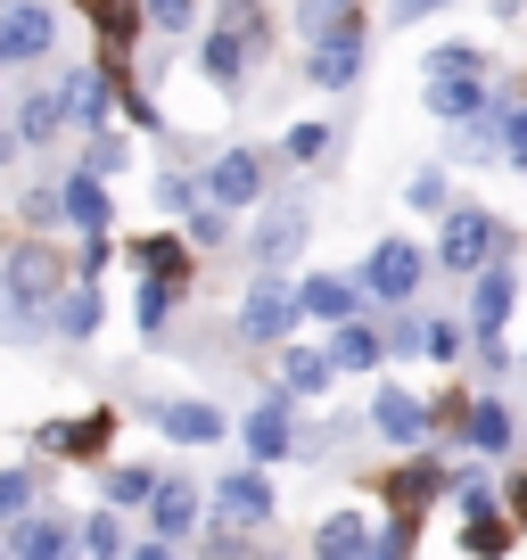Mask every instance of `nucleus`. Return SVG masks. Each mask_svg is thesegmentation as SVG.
<instances>
[{"mask_svg":"<svg viewBox=\"0 0 527 560\" xmlns=\"http://www.w3.org/2000/svg\"><path fill=\"white\" fill-rule=\"evenodd\" d=\"M67 223H74V231H91V240H99V231L116 223V207H107L99 174H67Z\"/></svg>","mask_w":527,"mask_h":560,"instance_id":"nucleus-21","label":"nucleus"},{"mask_svg":"<svg viewBox=\"0 0 527 560\" xmlns=\"http://www.w3.org/2000/svg\"><path fill=\"white\" fill-rule=\"evenodd\" d=\"M58 124H67V100H58V91L25 100V140H58Z\"/></svg>","mask_w":527,"mask_h":560,"instance_id":"nucleus-34","label":"nucleus"},{"mask_svg":"<svg viewBox=\"0 0 527 560\" xmlns=\"http://www.w3.org/2000/svg\"><path fill=\"white\" fill-rule=\"evenodd\" d=\"M281 380H289V396H321V387L338 380V363H330V347H289Z\"/></svg>","mask_w":527,"mask_h":560,"instance_id":"nucleus-23","label":"nucleus"},{"mask_svg":"<svg viewBox=\"0 0 527 560\" xmlns=\"http://www.w3.org/2000/svg\"><path fill=\"white\" fill-rule=\"evenodd\" d=\"M470 445H478V454H503V445H511V412H503L494 396L470 404Z\"/></svg>","mask_w":527,"mask_h":560,"instance_id":"nucleus-29","label":"nucleus"},{"mask_svg":"<svg viewBox=\"0 0 527 560\" xmlns=\"http://www.w3.org/2000/svg\"><path fill=\"white\" fill-rule=\"evenodd\" d=\"M379 354H387V338L371 330V322H338V338H330L338 371H379Z\"/></svg>","mask_w":527,"mask_h":560,"instance_id":"nucleus-22","label":"nucleus"},{"mask_svg":"<svg viewBox=\"0 0 527 560\" xmlns=\"http://www.w3.org/2000/svg\"><path fill=\"white\" fill-rule=\"evenodd\" d=\"M74 544H83V536H67L58 520H34V511H25V520H9V552H17V560H67Z\"/></svg>","mask_w":527,"mask_h":560,"instance_id":"nucleus-16","label":"nucleus"},{"mask_svg":"<svg viewBox=\"0 0 527 560\" xmlns=\"http://www.w3.org/2000/svg\"><path fill=\"white\" fill-rule=\"evenodd\" d=\"M157 487L165 478L149 470V462H116V470L99 478V494H107V511H124V503H157Z\"/></svg>","mask_w":527,"mask_h":560,"instance_id":"nucleus-25","label":"nucleus"},{"mask_svg":"<svg viewBox=\"0 0 527 560\" xmlns=\"http://www.w3.org/2000/svg\"><path fill=\"white\" fill-rule=\"evenodd\" d=\"M124 158H132V149H124L116 132H91V158H83V174H99V182H107V174H124Z\"/></svg>","mask_w":527,"mask_h":560,"instance_id":"nucleus-36","label":"nucleus"},{"mask_svg":"<svg viewBox=\"0 0 527 560\" xmlns=\"http://www.w3.org/2000/svg\"><path fill=\"white\" fill-rule=\"evenodd\" d=\"M429 107H437L445 124H470L478 107H487V74H478V50H437L429 58Z\"/></svg>","mask_w":527,"mask_h":560,"instance_id":"nucleus-3","label":"nucleus"},{"mask_svg":"<svg viewBox=\"0 0 527 560\" xmlns=\"http://www.w3.org/2000/svg\"><path fill=\"white\" fill-rule=\"evenodd\" d=\"M214 25H231V34H247V42H256V50H272V25H264V9H256V0H223V18H214Z\"/></svg>","mask_w":527,"mask_h":560,"instance_id":"nucleus-33","label":"nucleus"},{"mask_svg":"<svg viewBox=\"0 0 527 560\" xmlns=\"http://www.w3.org/2000/svg\"><path fill=\"white\" fill-rule=\"evenodd\" d=\"M247 58H256V42H247V34H231V25H214V34H207V83H223V91H231Z\"/></svg>","mask_w":527,"mask_h":560,"instance_id":"nucleus-26","label":"nucleus"},{"mask_svg":"<svg viewBox=\"0 0 527 560\" xmlns=\"http://www.w3.org/2000/svg\"><path fill=\"white\" fill-rule=\"evenodd\" d=\"M149 520H157V544H181L198 527V487H190V478H165L157 503H149Z\"/></svg>","mask_w":527,"mask_h":560,"instance_id":"nucleus-18","label":"nucleus"},{"mask_svg":"<svg viewBox=\"0 0 527 560\" xmlns=\"http://www.w3.org/2000/svg\"><path fill=\"white\" fill-rule=\"evenodd\" d=\"M149 420H157L165 438H181V445H214L223 438V412H214V404H149Z\"/></svg>","mask_w":527,"mask_h":560,"instance_id":"nucleus-17","label":"nucleus"},{"mask_svg":"<svg viewBox=\"0 0 527 560\" xmlns=\"http://www.w3.org/2000/svg\"><path fill=\"white\" fill-rule=\"evenodd\" d=\"M412 207H421V214H454V207H445V174H437V165L412 174Z\"/></svg>","mask_w":527,"mask_h":560,"instance_id":"nucleus-42","label":"nucleus"},{"mask_svg":"<svg viewBox=\"0 0 527 560\" xmlns=\"http://www.w3.org/2000/svg\"><path fill=\"white\" fill-rule=\"evenodd\" d=\"M511 298H519V272H511V256H494L487 272H478V289H470V338L478 347H503Z\"/></svg>","mask_w":527,"mask_h":560,"instance_id":"nucleus-5","label":"nucleus"},{"mask_svg":"<svg viewBox=\"0 0 527 560\" xmlns=\"http://www.w3.org/2000/svg\"><path fill=\"white\" fill-rule=\"evenodd\" d=\"M511 511H519V520H527V478H511Z\"/></svg>","mask_w":527,"mask_h":560,"instance_id":"nucleus-47","label":"nucleus"},{"mask_svg":"<svg viewBox=\"0 0 527 560\" xmlns=\"http://www.w3.org/2000/svg\"><path fill=\"white\" fill-rule=\"evenodd\" d=\"M297 25L305 42H330L338 25H354V0H297Z\"/></svg>","mask_w":527,"mask_h":560,"instance_id":"nucleus-30","label":"nucleus"},{"mask_svg":"<svg viewBox=\"0 0 527 560\" xmlns=\"http://www.w3.org/2000/svg\"><path fill=\"white\" fill-rule=\"evenodd\" d=\"M58 100H67V124H83V132H99L107 100H116V74H107V67H67V83H58Z\"/></svg>","mask_w":527,"mask_h":560,"instance_id":"nucleus-12","label":"nucleus"},{"mask_svg":"<svg viewBox=\"0 0 527 560\" xmlns=\"http://www.w3.org/2000/svg\"><path fill=\"white\" fill-rule=\"evenodd\" d=\"M174 298H181L174 280H141V330H157V322L174 314Z\"/></svg>","mask_w":527,"mask_h":560,"instance_id":"nucleus-37","label":"nucleus"},{"mask_svg":"<svg viewBox=\"0 0 527 560\" xmlns=\"http://www.w3.org/2000/svg\"><path fill=\"white\" fill-rule=\"evenodd\" d=\"M297 314H305V298L289 289V272H256V289H247V305H239V338H256V347H289Z\"/></svg>","mask_w":527,"mask_h":560,"instance_id":"nucleus-4","label":"nucleus"},{"mask_svg":"<svg viewBox=\"0 0 527 560\" xmlns=\"http://www.w3.org/2000/svg\"><path fill=\"white\" fill-rule=\"evenodd\" d=\"M124 560H174V544H141V552H124Z\"/></svg>","mask_w":527,"mask_h":560,"instance_id":"nucleus-46","label":"nucleus"},{"mask_svg":"<svg viewBox=\"0 0 527 560\" xmlns=\"http://www.w3.org/2000/svg\"><path fill=\"white\" fill-rule=\"evenodd\" d=\"M297 298H305L314 322H354V289H347V280H305Z\"/></svg>","mask_w":527,"mask_h":560,"instance_id":"nucleus-28","label":"nucleus"},{"mask_svg":"<svg viewBox=\"0 0 527 560\" xmlns=\"http://www.w3.org/2000/svg\"><path fill=\"white\" fill-rule=\"evenodd\" d=\"M149 25H165V34H190V25H198V0H149Z\"/></svg>","mask_w":527,"mask_h":560,"instance_id":"nucleus-40","label":"nucleus"},{"mask_svg":"<svg viewBox=\"0 0 527 560\" xmlns=\"http://www.w3.org/2000/svg\"><path fill=\"white\" fill-rule=\"evenodd\" d=\"M83 9H91V25H99L107 58H124L132 42H141V9H132V0H83Z\"/></svg>","mask_w":527,"mask_h":560,"instance_id":"nucleus-24","label":"nucleus"},{"mask_svg":"<svg viewBox=\"0 0 527 560\" xmlns=\"http://www.w3.org/2000/svg\"><path fill=\"white\" fill-rule=\"evenodd\" d=\"M503 165H519V174H527V107H511V116H503Z\"/></svg>","mask_w":527,"mask_h":560,"instance_id":"nucleus-43","label":"nucleus"},{"mask_svg":"<svg viewBox=\"0 0 527 560\" xmlns=\"http://www.w3.org/2000/svg\"><path fill=\"white\" fill-rule=\"evenodd\" d=\"M354 74H363V18L338 25L330 42H314V58H305V83H321V91H347Z\"/></svg>","mask_w":527,"mask_h":560,"instance_id":"nucleus-10","label":"nucleus"},{"mask_svg":"<svg viewBox=\"0 0 527 560\" xmlns=\"http://www.w3.org/2000/svg\"><path fill=\"white\" fill-rule=\"evenodd\" d=\"M461 552H470V560H503V552H511V527L494 520V511H470V536H461Z\"/></svg>","mask_w":527,"mask_h":560,"instance_id":"nucleus-31","label":"nucleus"},{"mask_svg":"<svg viewBox=\"0 0 527 560\" xmlns=\"http://www.w3.org/2000/svg\"><path fill=\"white\" fill-rule=\"evenodd\" d=\"M83 552H99V560H116V552H124L116 511H91V520H83Z\"/></svg>","mask_w":527,"mask_h":560,"instance_id":"nucleus-35","label":"nucleus"},{"mask_svg":"<svg viewBox=\"0 0 527 560\" xmlns=\"http://www.w3.org/2000/svg\"><path fill=\"white\" fill-rule=\"evenodd\" d=\"M9 158H17V132H0V165H9Z\"/></svg>","mask_w":527,"mask_h":560,"instance_id":"nucleus-48","label":"nucleus"},{"mask_svg":"<svg viewBox=\"0 0 527 560\" xmlns=\"http://www.w3.org/2000/svg\"><path fill=\"white\" fill-rule=\"evenodd\" d=\"M363 289L387 298V305H405L412 289H421V247H412V240H379L371 264H363Z\"/></svg>","mask_w":527,"mask_h":560,"instance_id":"nucleus-6","label":"nucleus"},{"mask_svg":"<svg viewBox=\"0 0 527 560\" xmlns=\"http://www.w3.org/2000/svg\"><path fill=\"white\" fill-rule=\"evenodd\" d=\"M107 438H116V412H83V420H58L50 429V454L91 462V454H107Z\"/></svg>","mask_w":527,"mask_h":560,"instance_id":"nucleus-19","label":"nucleus"},{"mask_svg":"<svg viewBox=\"0 0 527 560\" xmlns=\"http://www.w3.org/2000/svg\"><path fill=\"white\" fill-rule=\"evenodd\" d=\"M132 272H141V280H174V289H190V240L141 231V240H132Z\"/></svg>","mask_w":527,"mask_h":560,"instance_id":"nucleus-14","label":"nucleus"},{"mask_svg":"<svg viewBox=\"0 0 527 560\" xmlns=\"http://www.w3.org/2000/svg\"><path fill=\"white\" fill-rule=\"evenodd\" d=\"M371 544H379V536L363 527V511H330V520L314 527V552H321V560H363Z\"/></svg>","mask_w":527,"mask_h":560,"instance_id":"nucleus-20","label":"nucleus"},{"mask_svg":"<svg viewBox=\"0 0 527 560\" xmlns=\"http://www.w3.org/2000/svg\"><path fill=\"white\" fill-rule=\"evenodd\" d=\"M58 298H67V256L58 247L25 240L0 256V338H34L42 322H58Z\"/></svg>","mask_w":527,"mask_h":560,"instance_id":"nucleus-1","label":"nucleus"},{"mask_svg":"<svg viewBox=\"0 0 527 560\" xmlns=\"http://www.w3.org/2000/svg\"><path fill=\"white\" fill-rule=\"evenodd\" d=\"M256 190H264V158L256 149H223V158L207 165V198L214 207H256Z\"/></svg>","mask_w":527,"mask_h":560,"instance_id":"nucleus-11","label":"nucleus"},{"mask_svg":"<svg viewBox=\"0 0 527 560\" xmlns=\"http://www.w3.org/2000/svg\"><path fill=\"white\" fill-rule=\"evenodd\" d=\"M371 429L396 438V445H421L429 429H437V404L412 396V387H379V396H371Z\"/></svg>","mask_w":527,"mask_h":560,"instance_id":"nucleus-7","label":"nucleus"},{"mask_svg":"<svg viewBox=\"0 0 527 560\" xmlns=\"http://www.w3.org/2000/svg\"><path fill=\"white\" fill-rule=\"evenodd\" d=\"M50 42H58V18H50V9H34V0H9V9H0V67L42 58Z\"/></svg>","mask_w":527,"mask_h":560,"instance_id":"nucleus-9","label":"nucleus"},{"mask_svg":"<svg viewBox=\"0 0 527 560\" xmlns=\"http://www.w3.org/2000/svg\"><path fill=\"white\" fill-rule=\"evenodd\" d=\"M25 503H34V478H25V470H0V520H25Z\"/></svg>","mask_w":527,"mask_h":560,"instance_id":"nucleus-41","label":"nucleus"},{"mask_svg":"<svg viewBox=\"0 0 527 560\" xmlns=\"http://www.w3.org/2000/svg\"><path fill=\"white\" fill-rule=\"evenodd\" d=\"M429 9H445V0H396V25H412V18H429Z\"/></svg>","mask_w":527,"mask_h":560,"instance_id":"nucleus-45","label":"nucleus"},{"mask_svg":"<svg viewBox=\"0 0 527 560\" xmlns=\"http://www.w3.org/2000/svg\"><path fill=\"white\" fill-rule=\"evenodd\" d=\"M289 404H297V396L281 387V396H264L256 412H247V429H239V438H247V454H256V470H264V462H281L289 445H297V438H289Z\"/></svg>","mask_w":527,"mask_h":560,"instance_id":"nucleus-13","label":"nucleus"},{"mask_svg":"<svg viewBox=\"0 0 527 560\" xmlns=\"http://www.w3.org/2000/svg\"><path fill=\"white\" fill-rule=\"evenodd\" d=\"M289 158L321 165V158H330V124H297V132H289Z\"/></svg>","mask_w":527,"mask_h":560,"instance_id":"nucleus-39","label":"nucleus"},{"mask_svg":"<svg viewBox=\"0 0 527 560\" xmlns=\"http://www.w3.org/2000/svg\"><path fill=\"white\" fill-rule=\"evenodd\" d=\"M214 511H223L231 527H264V520H272V487H264L256 470H239V478L214 487Z\"/></svg>","mask_w":527,"mask_h":560,"instance_id":"nucleus-15","label":"nucleus"},{"mask_svg":"<svg viewBox=\"0 0 527 560\" xmlns=\"http://www.w3.org/2000/svg\"><path fill=\"white\" fill-rule=\"evenodd\" d=\"M305 231H314V214H305V207H264L256 214V240H247V247H256V272H281V264L305 247Z\"/></svg>","mask_w":527,"mask_h":560,"instance_id":"nucleus-8","label":"nucleus"},{"mask_svg":"<svg viewBox=\"0 0 527 560\" xmlns=\"http://www.w3.org/2000/svg\"><path fill=\"white\" fill-rule=\"evenodd\" d=\"M421 354L454 363V354H461V322H421Z\"/></svg>","mask_w":527,"mask_h":560,"instance_id":"nucleus-38","label":"nucleus"},{"mask_svg":"<svg viewBox=\"0 0 527 560\" xmlns=\"http://www.w3.org/2000/svg\"><path fill=\"white\" fill-rule=\"evenodd\" d=\"M412 544H421V511H396L379 527V544H371V560H412Z\"/></svg>","mask_w":527,"mask_h":560,"instance_id":"nucleus-32","label":"nucleus"},{"mask_svg":"<svg viewBox=\"0 0 527 560\" xmlns=\"http://www.w3.org/2000/svg\"><path fill=\"white\" fill-rule=\"evenodd\" d=\"M157 198H165V207H181V214H190V174H165V182H157Z\"/></svg>","mask_w":527,"mask_h":560,"instance_id":"nucleus-44","label":"nucleus"},{"mask_svg":"<svg viewBox=\"0 0 527 560\" xmlns=\"http://www.w3.org/2000/svg\"><path fill=\"white\" fill-rule=\"evenodd\" d=\"M494 256H511V231L494 223L487 207L461 198V207L445 214V231H437V264H445V272H487Z\"/></svg>","mask_w":527,"mask_h":560,"instance_id":"nucleus-2","label":"nucleus"},{"mask_svg":"<svg viewBox=\"0 0 527 560\" xmlns=\"http://www.w3.org/2000/svg\"><path fill=\"white\" fill-rule=\"evenodd\" d=\"M58 330H67L74 347H83V338L99 330V289H91V280H74L67 298H58Z\"/></svg>","mask_w":527,"mask_h":560,"instance_id":"nucleus-27","label":"nucleus"}]
</instances>
